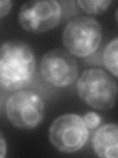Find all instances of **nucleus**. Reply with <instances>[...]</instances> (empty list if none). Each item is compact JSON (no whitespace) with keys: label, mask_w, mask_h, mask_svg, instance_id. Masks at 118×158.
Masks as SVG:
<instances>
[{"label":"nucleus","mask_w":118,"mask_h":158,"mask_svg":"<svg viewBox=\"0 0 118 158\" xmlns=\"http://www.w3.org/2000/svg\"><path fill=\"white\" fill-rule=\"evenodd\" d=\"M36 72L32 48L23 42H7L0 52V83L8 91L21 90L31 84Z\"/></svg>","instance_id":"1"},{"label":"nucleus","mask_w":118,"mask_h":158,"mask_svg":"<svg viewBox=\"0 0 118 158\" xmlns=\"http://www.w3.org/2000/svg\"><path fill=\"white\" fill-rule=\"evenodd\" d=\"M78 96L96 110H110L118 98V85L107 72L102 69L91 68L84 71L77 79Z\"/></svg>","instance_id":"2"},{"label":"nucleus","mask_w":118,"mask_h":158,"mask_svg":"<svg viewBox=\"0 0 118 158\" xmlns=\"http://www.w3.org/2000/svg\"><path fill=\"white\" fill-rule=\"evenodd\" d=\"M102 29L96 19L79 16L69 22L62 34V43L68 52L85 58L95 53L100 48Z\"/></svg>","instance_id":"3"},{"label":"nucleus","mask_w":118,"mask_h":158,"mask_svg":"<svg viewBox=\"0 0 118 158\" xmlns=\"http://www.w3.org/2000/svg\"><path fill=\"white\" fill-rule=\"evenodd\" d=\"M8 121L20 130H33L44 117V103L37 93L21 90L12 94L5 103Z\"/></svg>","instance_id":"4"},{"label":"nucleus","mask_w":118,"mask_h":158,"mask_svg":"<svg viewBox=\"0 0 118 158\" xmlns=\"http://www.w3.org/2000/svg\"><path fill=\"white\" fill-rule=\"evenodd\" d=\"M88 127L84 118L76 114H65L53 121L49 127V140L63 153L77 152L85 146Z\"/></svg>","instance_id":"5"},{"label":"nucleus","mask_w":118,"mask_h":158,"mask_svg":"<svg viewBox=\"0 0 118 158\" xmlns=\"http://www.w3.org/2000/svg\"><path fill=\"white\" fill-rule=\"evenodd\" d=\"M62 19L61 4L55 0L28 1L18 14L20 26L27 32L41 34L58 26Z\"/></svg>","instance_id":"6"},{"label":"nucleus","mask_w":118,"mask_h":158,"mask_svg":"<svg viewBox=\"0 0 118 158\" xmlns=\"http://www.w3.org/2000/svg\"><path fill=\"white\" fill-rule=\"evenodd\" d=\"M39 70L45 82L54 87L63 88L77 80L79 65L70 52L57 48L42 56Z\"/></svg>","instance_id":"7"},{"label":"nucleus","mask_w":118,"mask_h":158,"mask_svg":"<svg viewBox=\"0 0 118 158\" xmlns=\"http://www.w3.org/2000/svg\"><path fill=\"white\" fill-rule=\"evenodd\" d=\"M92 148L100 158H118V125L107 123L92 136Z\"/></svg>","instance_id":"8"},{"label":"nucleus","mask_w":118,"mask_h":158,"mask_svg":"<svg viewBox=\"0 0 118 158\" xmlns=\"http://www.w3.org/2000/svg\"><path fill=\"white\" fill-rule=\"evenodd\" d=\"M102 61L111 74L118 77V38L107 44L102 53Z\"/></svg>","instance_id":"9"},{"label":"nucleus","mask_w":118,"mask_h":158,"mask_svg":"<svg viewBox=\"0 0 118 158\" xmlns=\"http://www.w3.org/2000/svg\"><path fill=\"white\" fill-rule=\"evenodd\" d=\"M84 12L88 14H100L104 12L111 4V1H105V0H98V1H83L78 0L76 2Z\"/></svg>","instance_id":"10"},{"label":"nucleus","mask_w":118,"mask_h":158,"mask_svg":"<svg viewBox=\"0 0 118 158\" xmlns=\"http://www.w3.org/2000/svg\"><path fill=\"white\" fill-rule=\"evenodd\" d=\"M83 118L88 128H96L100 125V117L95 112H88Z\"/></svg>","instance_id":"11"},{"label":"nucleus","mask_w":118,"mask_h":158,"mask_svg":"<svg viewBox=\"0 0 118 158\" xmlns=\"http://www.w3.org/2000/svg\"><path fill=\"white\" fill-rule=\"evenodd\" d=\"M13 2L9 1V0H3L0 2V17L3 18L10 12V10L12 8Z\"/></svg>","instance_id":"12"},{"label":"nucleus","mask_w":118,"mask_h":158,"mask_svg":"<svg viewBox=\"0 0 118 158\" xmlns=\"http://www.w3.org/2000/svg\"><path fill=\"white\" fill-rule=\"evenodd\" d=\"M7 152V147H6V142H5L4 136L2 133H0V157L4 158Z\"/></svg>","instance_id":"13"},{"label":"nucleus","mask_w":118,"mask_h":158,"mask_svg":"<svg viewBox=\"0 0 118 158\" xmlns=\"http://www.w3.org/2000/svg\"><path fill=\"white\" fill-rule=\"evenodd\" d=\"M115 20H116V23L118 25V7H117L116 11H115Z\"/></svg>","instance_id":"14"}]
</instances>
